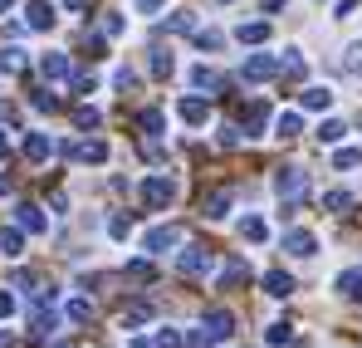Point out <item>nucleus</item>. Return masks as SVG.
<instances>
[{
	"mask_svg": "<svg viewBox=\"0 0 362 348\" xmlns=\"http://www.w3.org/2000/svg\"><path fill=\"white\" fill-rule=\"evenodd\" d=\"M274 196L284 201V211L299 206L303 196H308V172H303V167H279V172H274Z\"/></svg>",
	"mask_w": 362,
	"mask_h": 348,
	"instance_id": "nucleus-1",
	"label": "nucleus"
},
{
	"mask_svg": "<svg viewBox=\"0 0 362 348\" xmlns=\"http://www.w3.org/2000/svg\"><path fill=\"white\" fill-rule=\"evenodd\" d=\"M113 84H118V89H132V84H137V74H132V69H118V74H113Z\"/></svg>",
	"mask_w": 362,
	"mask_h": 348,
	"instance_id": "nucleus-45",
	"label": "nucleus"
},
{
	"mask_svg": "<svg viewBox=\"0 0 362 348\" xmlns=\"http://www.w3.org/2000/svg\"><path fill=\"white\" fill-rule=\"evenodd\" d=\"M362 0H338V5H333V15H338V20H343V15H348V10H358Z\"/></svg>",
	"mask_w": 362,
	"mask_h": 348,
	"instance_id": "nucleus-49",
	"label": "nucleus"
},
{
	"mask_svg": "<svg viewBox=\"0 0 362 348\" xmlns=\"http://www.w3.org/2000/svg\"><path fill=\"white\" fill-rule=\"evenodd\" d=\"M177 113L186 118L191 128H201V123L211 118V103H206V99H196V94H186V99H181V103H177Z\"/></svg>",
	"mask_w": 362,
	"mask_h": 348,
	"instance_id": "nucleus-13",
	"label": "nucleus"
},
{
	"mask_svg": "<svg viewBox=\"0 0 362 348\" xmlns=\"http://www.w3.org/2000/svg\"><path fill=\"white\" fill-rule=\"evenodd\" d=\"M343 137H348V123H338V118L318 123V142H343Z\"/></svg>",
	"mask_w": 362,
	"mask_h": 348,
	"instance_id": "nucleus-24",
	"label": "nucleus"
},
{
	"mask_svg": "<svg viewBox=\"0 0 362 348\" xmlns=\"http://www.w3.org/2000/svg\"><path fill=\"white\" fill-rule=\"evenodd\" d=\"M10 157V142H5V128H0V162Z\"/></svg>",
	"mask_w": 362,
	"mask_h": 348,
	"instance_id": "nucleus-50",
	"label": "nucleus"
},
{
	"mask_svg": "<svg viewBox=\"0 0 362 348\" xmlns=\"http://www.w3.org/2000/svg\"><path fill=\"white\" fill-rule=\"evenodd\" d=\"M211 265H216V255H211V245H186L177 255V270L186 280H206L211 275Z\"/></svg>",
	"mask_w": 362,
	"mask_h": 348,
	"instance_id": "nucleus-2",
	"label": "nucleus"
},
{
	"mask_svg": "<svg viewBox=\"0 0 362 348\" xmlns=\"http://www.w3.org/2000/svg\"><path fill=\"white\" fill-rule=\"evenodd\" d=\"M177 245H181L177 226H152V231L142 235V250H147V255H167V250H177Z\"/></svg>",
	"mask_w": 362,
	"mask_h": 348,
	"instance_id": "nucleus-5",
	"label": "nucleus"
},
{
	"mask_svg": "<svg viewBox=\"0 0 362 348\" xmlns=\"http://www.w3.org/2000/svg\"><path fill=\"white\" fill-rule=\"evenodd\" d=\"M40 74H45L49 84H59V79H69V74H74V64H69V55L49 50V55H40Z\"/></svg>",
	"mask_w": 362,
	"mask_h": 348,
	"instance_id": "nucleus-8",
	"label": "nucleus"
},
{
	"mask_svg": "<svg viewBox=\"0 0 362 348\" xmlns=\"http://www.w3.org/2000/svg\"><path fill=\"white\" fill-rule=\"evenodd\" d=\"M122 275H127V280H137V285H147L157 270H152V260H127V270H122Z\"/></svg>",
	"mask_w": 362,
	"mask_h": 348,
	"instance_id": "nucleus-30",
	"label": "nucleus"
},
{
	"mask_svg": "<svg viewBox=\"0 0 362 348\" xmlns=\"http://www.w3.org/2000/svg\"><path fill=\"white\" fill-rule=\"evenodd\" d=\"M235 40H240V45H264V40H269V20H250V25H240Z\"/></svg>",
	"mask_w": 362,
	"mask_h": 348,
	"instance_id": "nucleus-20",
	"label": "nucleus"
},
{
	"mask_svg": "<svg viewBox=\"0 0 362 348\" xmlns=\"http://www.w3.org/2000/svg\"><path fill=\"white\" fill-rule=\"evenodd\" d=\"M186 348H216L211 329H206V324H201V329H191V334H186Z\"/></svg>",
	"mask_w": 362,
	"mask_h": 348,
	"instance_id": "nucleus-36",
	"label": "nucleus"
},
{
	"mask_svg": "<svg viewBox=\"0 0 362 348\" xmlns=\"http://www.w3.org/2000/svg\"><path fill=\"white\" fill-rule=\"evenodd\" d=\"M172 69H177V59L167 55V50H152V74H157V79H167Z\"/></svg>",
	"mask_w": 362,
	"mask_h": 348,
	"instance_id": "nucleus-34",
	"label": "nucleus"
},
{
	"mask_svg": "<svg viewBox=\"0 0 362 348\" xmlns=\"http://www.w3.org/2000/svg\"><path fill=\"white\" fill-rule=\"evenodd\" d=\"M206 329H211V339H216V344H226V339L235 334V319H230V309H211V314H206Z\"/></svg>",
	"mask_w": 362,
	"mask_h": 348,
	"instance_id": "nucleus-12",
	"label": "nucleus"
},
{
	"mask_svg": "<svg viewBox=\"0 0 362 348\" xmlns=\"http://www.w3.org/2000/svg\"><path fill=\"white\" fill-rule=\"evenodd\" d=\"M157 348H186V334H177V329H162V334H157Z\"/></svg>",
	"mask_w": 362,
	"mask_h": 348,
	"instance_id": "nucleus-40",
	"label": "nucleus"
},
{
	"mask_svg": "<svg viewBox=\"0 0 362 348\" xmlns=\"http://www.w3.org/2000/svg\"><path fill=\"white\" fill-rule=\"evenodd\" d=\"M10 5H15V0H0V10H10Z\"/></svg>",
	"mask_w": 362,
	"mask_h": 348,
	"instance_id": "nucleus-55",
	"label": "nucleus"
},
{
	"mask_svg": "<svg viewBox=\"0 0 362 348\" xmlns=\"http://www.w3.org/2000/svg\"><path fill=\"white\" fill-rule=\"evenodd\" d=\"M167 30H196V15H191V10H177V15H167Z\"/></svg>",
	"mask_w": 362,
	"mask_h": 348,
	"instance_id": "nucleus-37",
	"label": "nucleus"
},
{
	"mask_svg": "<svg viewBox=\"0 0 362 348\" xmlns=\"http://www.w3.org/2000/svg\"><path fill=\"white\" fill-rule=\"evenodd\" d=\"M245 275H250V265H245L240 255H235V260H230V265H226V270H221V290H230V285H240Z\"/></svg>",
	"mask_w": 362,
	"mask_h": 348,
	"instance_id": "nucleus-26",
	"label": "nucleus"
},
{
	"mask_svg": "<svg viewBox=\"0 0 362 348\" xmlns=\"http://www.w3.org/2000/svg\"><path fill=\"white\" fill-rule=\"evenodd\" d=\"M64 157H74V162H93V167H98V162H108V142H98V137H93V142H74V147L64 142Z\"/></svg>",
	"mask_w": 362,
	"mask_h": 348,
	"instance_id": "nucleus-6",
	"label": "nucleus"
},
{
	"mask_svg": "<svg viewBox=\"0 0 362 348\" xmlns=\"http://www.w3.org/2000/svg\"><path fill=\"white\" fill-rule=\"evenodd\" d=\"M20 69H25V50L20 45H5L0 50V74H20Z\"/></svg>",
	"mask_w": 362,
	"mask_h": 348,
	"instance_id": "nucleus-23",
	"label": "nucleus"
},
{
	"mask_svg": "<svg viewBox=\"0 0 362 348\" xmlns=\"http://www.w3.org/2000/svg\"><path fill=\"white\" fill-rule=\"evenodd\" d=\"M269 128V103H250L245 108V137H259Z\"/></svg>",
	"mask_w": 362,
	"mask_h": 348,
	"instance_id": "nucleus-14",
	"label": "nucleus"
},
{
	"mask_svg": "<svg viewBox=\"0 0 362 348\" xmlns=\"http://www.w3.org/2000/svg\"><path fill=\"white\" fill-rule=\"evenodd\" d=\"M289 339V324H269V344H284Z\"/></svg>",
	"mask_w": 362,
	"mask_h": 348,
	"instance_id": "nucleus-47",
	"label": "nucleus"
},
{
	"mask_svg": "<svg viewBox=\"0 0 362 348\" xmlns=\"http://www.w3.org/2000/svg\"><path fill=\"white\" fill-rule=\"evenodd\" d=\"M299 133H303V118L299 113H279V118H274V137L289 142V137H299Z\"/></svg>",
	"mask_w": 362,
	"mask_h": 348,
	"instance_id": "nucleus-22",
	"label": "nucleus"
},
{
	"mask_svg": "<svg viewBox=\"0 0 362 348\" xmlns=\"http://www.w3.org/2000/svg\"><path fill=\"white\" fill-rule=\"evenodd\" d=\"M10 118H15V108H10V103H0V123H10Z\"/></svg>",
	"mask_w": 362,
	"mask_h": 348,
	"instance_id": "nucleus-51",
	"label": "nucleus"
},
{
	"mask_svg": "<svg viewBox=\"0 0 362 348\" xmlns=\"http://www.w3.org/2000/svg\"><path fill=\"white\" fill-rule=\"evenodd\" d=\"M137 128H142L147 137H162V133H167V113H162V108H142V113H137Z\"/></svg>",
	"mask_w": 362,
	"mask_h": 348,
	"instance_id": "nucleus-17",
	"label": "nucleus"
},
{
	"mask_svg": "<svg viewBox=\"0 0 362 348\" xmlns=\"http://www.w3.org/2000/svg\"><path fill=\"white\" fill-rule=\"evenodd\" d=\"M54 348H74V344H69V339H64V344H54Z\"/></svg>",
	"mask_w": 362,
	"mask_h": 348,
	"instance_id": "nucleus-56",
	"label": "nucleus"
},
{
	"mask_svg": "<svg viewBox=\"0 0 362 348\" xmlns=\"http://www.w3.org/2000/svg\"><path fill=\"white\" fill-rule=\"evenodd\" d=\"M299 103L308 108V113H328V108H333V89H323V84H308V89L299 94Z\"/></svg>",
	"mask_w": 362,
	"mask_h": 348,
	"instance_id": "nucleus-10",
	"label": "nucleus"
},
{
	"mask_svg": "<svg viewBox=\"0 0 362 348\" xmlns=\"http://www.w3.org/2000/svg\"><path fill=\"white\" fill-rule=\"evenodd\" d=\"M274 74H279V59H274V55H250L240 64L245 84H264V79H274Z\"/></svg>",
	"mask_w": 362,
	"mask_h": 348,
	"instance_id": "nucleus-4",
	"label": "nucleus"
},
{
	"mask_svg": "<svg viewBox=\"0 0 362 348\" xmlns=\"http://www.w3.org/2000/svg\"><path fill=\"white\" fill-rule=\"evenodd\" d=\"M279 74H289V79H303V55H299V50H284V59H279Z\"/></svg>",
	"mask_w": 362,
	"mask_h": 348,
	"instance_id": "nucleus-31",
	"label": "nucleus"
},
{
	"mask_svg": "<svg viewBox=\"0 0 362 348\" xmlns=\"http://www.w3.org/2000/svg\"><path fill=\"white\" fill-rule=\"evenodd\" d=\"M0 348H10V334H5V329H0Z\"/></svg>",
	"mask_w": 362,
	"mask_h": 348,
	"instance_id": "nucleus-54",
	"label": "nucleus"
},
{
	"mask_svg": "<svg viewBox=\"0 0 362 348\" xmlns=\"http://www.w3.org/2000/svg\"><path fill=\"white\" fill-rule=\"evenodd\" d=\"M132 348H157V344L152 339H132Z\"/></svg>",
	"mask_w": 362,
	"mask_h": 348,
	"instance_id": "nucleus-52",
	"label": "nucleus"
},
{
	"mask_svg": "<svg viewBox=\"0 0 362 348\" xmlns=\"http://www.w3.org/2000/svg\"><path fill=\"white\" fill-rule=\"evenodd\" d=\"M221 147H240V133L235 128H221Z\"/></svg>",
	"mask_w": 362,
	"mask_h": 348,
	"instance_id": "nucleus-46",
	"label": "nucleus"
},
{
	"mask_svg": "<svg viewBox=\"0 0 362 348\" xmlns=\"http://www.w3.org/2000/svg\"><path fill=\"white\" fill-rule=\"evenodd\" d=\"M15 221H20V231H30V235H45V231H49L45 211H40V206H30V201H20V206H15Z\"/></svg>",
	"mask_w": 362,
	"mask_h": 348,
	"instance_id": "nucleus-7",
	"label": "nucleus"
},
{
	"mask_svg": "<svg viewBox=\"0 0 362 348\" xmlns=\"http://www.w3.org/2000/svg\"><path fill=\"white\" fill-rule=\"evenodd\" d=\"M35 108H45V113H54V108H59V99H54L49 89H40V94H35Z\"/></svg>",
	"mask_w": 362,
	"mask_h": 348,
	"instance_id": "nucleus-42",
	"label": "nucleus"
},
{
	"mask_svg": "<svg viewBox=\"0 0 362 348\" xmlns=\"http://www.w3.org/2000/svg\"><path fill=\"white\" fill-rule=\"evenodd\" d=\"M323 206H328L333 216H348V211H353V191H328V196H323Z\"/></svg>",
	"mask_w": 362,
	"mask_h": 348,
	"instance_id": "nucleus-28",
	"label": "nucleus"
},
{
	"mask_svg": "<svg viewBox=\"0 0 362 348\" xmlns=\"http://www.w3.org/2000/svg\"><path fill=\"white\" fill-rule=\"evenodd\" d=\"M343 69H348L353 79H362V45H348V50H343Z\"/></svg>",
	"mask_w": 362,
	"mask_h": 348,
	"instance_id": "nucleus-33",
	"label": "nucleus"
},
{
	"mask_svg": "<svg viewBox=\"0 0 362 348\" xmlns=\"http://www.w3.org/2000/svg\"><path fill=\"white\" fill-rule=\"evenodd\" d=\"M264 294H269V299H289V294H294V275L269 270V275H264Z\"/></svg>",
	"mask_w": 362,
	"mask_h": 348,
	"instance_id": "nucleus-15",
	"label": "nucleus"
},
{
	"mask_svg": "<svg viewBox=\"0 0 362 348\" xmlns=\"http://www.w3.org/2000/svg\"><path fill=\"white\" fill-rule=\"evenodd\" d=\"M333 167H338V172H348V167H362V147H343V152L333 157Z\"/></svg>",
	"mask_w": 362,
	"mask_h": 348,
	"instance_id": "nucleus-35",
	"label": "nucleus"
},
{
	"mask_svg": "<svg viewBox=\"0 0 362 348\" xmlns=\"http://www.w3.org/2000/svg\"><path fill=\"white\" fill-rule=\"evenodd\" d=\"M74 123L88 133V128H98V123H103V113H98V108H78V113H74Z\"/></svg>",
	"mask_w": 362,
	"mask_h": 348,
	"instance_id": "nucleus-38",
	"label": "nucleus"
},
{
	"mask_svg": "<svg viewBox=\"0 0 362 348\" xmlns=\"http://www.w3.org/2000/svg\"><path fill=\"white\" fill-rule=\"evenodd\" d=\"M201 211H206V221H226L230 216V191H211L201 201Z\"/></svg>",
	"mask_w": 362,
	"mask_h": 348,
	"instance_id": "nucleus-16",
	"label": "nucleus"
},
{
	"mask_svg": "<svg viewBox=\"0 0 362 348\" xmlns=\"http://www.w3.org/2000/svg\"><path fill=\"white\" fill-rule=\"evenodd\" d=\"M103 35L118 40V35H122V15H108V20H103Z\"/></svg>",
	"mask_w": 362,
	"mask_h": 348,
	"instance_id": "nucleus-43",
	"label": "nucleus"
},
{
	"mask_svg": "<svg viewBox=\"0 0 362 348\" xmlns=\"http://www.w3.org/2000/svg\"><path fill=\"white\" fill-rule=\"evenodd\" d=\"M152 314H157V309H152L147 299H137V304H127V309H122V329H142Z\"/></svg>",
	"mask_w": 362,
	"mask_h": 348,
	"instance_id": "nucleus-19",
	"label": "nucleus"
},
{
	"mask_svg": "<svg viewBox=\"0 0 362 348\" xmlns=\"http://www.w3.org/2000/svg\"><path fill=\"white\" fill-rule=\"evenodd\" d=\"M10 314H15V294L0 290V319H10Z\"/></svg>",
	"mask_w": 362,
	"mask_h": 348,
	"instance_id": "nucleus-44",
	"label": "nucleus"
},
{
	"mask_svg": "<svg viewBox=\"0 0 362 348\" xmlns=\"http://www.w3.org/2000/svg\"><path fill=\"white\" fill-rule=\"evenodd\" d=\"M64 314H69L74 324H88V319H93V304H88V299H69V309H64Z\"/></svg>",
	"mask_w": 362,
	"mask_h": 348,
	"instance_id": "nucleus-32",
	"label": "nucleus"
},
{
	"mask_svg": "<svg viewBox=\"0 0 362 348\" xmlns=\"http://www.w3.org/2000/svg\"><path fill=\"white\" fill-rule=\"evenodd\" d=\"M0 250H5L10 260H20V255H25V231H20V226H5V231H0Z\"/></svg>",
	"mask_w": 362,
	"mask_h": 348,
	"instance_id": "nucleus-21",
	"label": "nucleus"
},
{
	"mask_svg": "<svg viewBox=\"0 0 362 348\" xmlns=\"http://www.w3.org/2000/svg\"><path fill=\"white\" fill-rule=\"evenodd\" d=\"M25 25L30 30H54V5L49 0H30L25 5Z\"/></svg>",
	"mask_w": 362,
	"mask_h": 348,
	"instance_id": "nucleus-9",
	"label": "nucleus"
},
{
	"mask_svg": "<svg viewBox=\"0 0 362 348\" xmlns=\"http://www.w3.org/2000/svg\"><path fill=\"white\" fill-rule=\"evenodd\" d=\"M132 5H137V10H142V15H152V10H162V5H167V0H132Z\"/></svg>",
	"mask_w": 362,
	"mask_h": 348,
	"instance_id": "nucleus-48",
	"label": "nucleus"
},
{
	"mask_svg": "<svg viewBox=\"0 0 362 348\" xmlns=\"http://www.w3.org/2000/svg\"><path fill=\"white\" fill-rule=\"evenodd\" d=\"M108 235H113V240H127V235H132V221H127V216H113V221H108Z\"/></svg>",
	"mask_w": 362,
	"mask_h": 348,
	"instance_id": "nucleus-41",
	"label": "nucleus"
},
{
	"mask_svg": "<svg viewBox=\"0 0 362 348\" xmlns=\"http://www.w3.org/2000/svg\"><path fill=\"white\" fill-rule=\"evenodd\" d=\"M338 294L362 299V270H343V275H338Z\"/></svg>",
	"mask_w": 362,
	"mask_h": 348,
	"instance_id": "nucleus-25",
	"label": "nucleus"
},
{
	"mask_svg": "<svg viewBox=\"0 0 362 348\" xmlns=\"http://www.w3.org/2000/svg\"><path fill=\"white\" fill-rule=\"evenodd\" d=\"M64 5H69V10H83V5H88V0H64Z\"/></svg>",
	"mask_w": 362,
	"mask_h": 348,
	"instance_id": "nucleus-53",
	"label": "nucleus"
},
{
	"mask_svg": "<svg viewBox=\"0 0 362 348\" xmlns=\"http://www.w3.org/2000/svg\"><path fill=\"white\" fill-rule=\"evenodd\" d=\"M49 152H54L49 133H30V137H25V157H30V162H45Z\"/></svg>",
	"mask_w": 362,
	"mask_h": 348,
	"instance_id": "nucleus-18",
	"label": "nucleus"
},
{
	"mask_svg": "<svg viewBox=\"0 0 362 348\" xmlns=\"http://www.w3.org/2000/svg\"><path fill=\"white\" fill-rule=\"evenodd\" d=\"M172 201H177V181L172 176H147L142 181V206L147 211H167Z\"/></svg>",
	"mask_w": 362,
	"mask_h": 348,
	"instance_id": "nucleus-3",
	"label": "nucleus"
},
{
	"mask_svg": "<svg viewBox=\"0 0 362 348\" xmlns=\"http://www.w3.org/2000/svg\"><path fill=\"white\" fill-rule=\"evenodd\" d=\"M264 221H259V216H240V240H255V245H259V240H264Z\"/></svg>",
	"mask_w": 362,
	"mask_h": 348,
	"instance_id": "nucleus-29",
	"label": "nucleus"
},
{
	"mask_svg": "<svg viewBox=\"0 0 362 348\" xmlns=\"http://www.w3.org/2000/svg\"><path fill=\"white\" fill-rule=\"evenodd\" d=\"M196 50H221V30H196Z\"/></svg>",
	"mask_w": 362,
	"mask_h": 348,
	"instance_id": "nucleus-39",
	"label": "nucleus"
},
{
	"mask_svg": "<svg viewBox=\"0 0 362 348\" xmlns=\"http://www.w3.org/2000/svg\"><path fill=\"white\" fill-rule=\"evenodd\" d=\"M191 89H211V94H216V89H221V79H216V69H206V64H196V69H191Z\"/></svg>",
	"mask_w": 362,
	"mask_h": 348,
	"instance_id": "nucleus-27",
	"label": "nucleus"
},
{
	"mask_svg": "<svg viewBox=\"0 0 362 348\" xmlns=\"http://www.w3.org/2000/svg\"><path fill=\"white\" fill-rule=\"evenodd\" d=\"M284 250H289L294 260H308V255L318 250V240H313V231H284Z\"/></svg>",
	"mask_w": 362,
	"mask_h": 348,
	"instance_id": "nucleus-11",
	"label": "nucleus"
}]
</instances>
